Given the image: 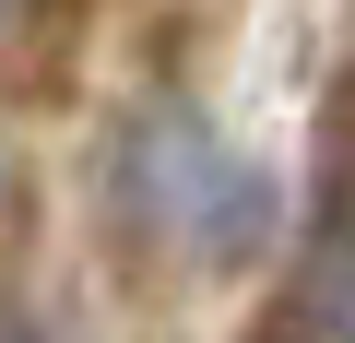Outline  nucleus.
<instances>
[{"instance_id": "nucleus-3", "label": "nucleus", "mask_w": 355, "mask_h": 343, "mask_svg": "<svg viewBox=\"0 0 355 343\" xmlns=\"http://www.w3.org/2000/svg\"><path fill=\"white\" fill-rule=\"evenodd\" d=\"M0 12H12V0H0Z\"/></svg>"}, {"instance_id": "nucleus-2", "label": "nucleus", "mask_w": 355, "mask_h": 343, "mask_svg": "<svg viewBox=\"0 0 355 343\" xmlns=\"http://www.w3.org/2000/svg\"><path fill=\"white\" fill-rule=\"evenodd\" d=\"M272 343H355V178H343L331 213L308 225L296 284H284V331H272Z\"/></svg>"}, {"instance_id": "nucleus-1", "label": "nucleus", "mask_w": 355, "mask_h": 343, "mask_svg": "<svg viewBox=\"0 0 355 343\" xmlns=\"http://www.w3.org/2000/svg\"><path fill=\"white\" fill-rule=\"evenodd\" d=\"M130 202H142L154 237H190V249H249L261 237V178L202 118H142L130 130Z\"/></svg>"}]
</instances>
